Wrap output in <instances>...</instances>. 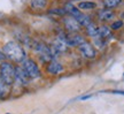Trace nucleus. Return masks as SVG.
<instances>
[{"label":"nucleus","instance_id":"1","mask_svg":"<svg viewBox=\"0 0 124 114\" xmlns=\"http://www.w3.org/2000/svg\"><path fill=\"white\" fill-rule=\"evenodd\" d=\"M2 52L8 59H10V60H13L15 62H23V60L25 59L24 50L15 42L6 43L4 48H2Z\"/></svg>","mask_w":124,"mask_h":114},{"label":"nucleus","instance_id":"2","mask_svg":"<svg viewBox=\"0 0 124 114\" xmlns=\"http://www.w3.org/2000/svg\"><path fill=\"white\" fill-rule=\"evenodd\" d=\"M36 52L38 53L39 58L45 62H49L54 60V58L58 55L56 51L53 47H49L44 43H36L35 45Z\"/></svg>","mask_w":124,"mask_h":114},{"label":"nucleus","instance_id":"3","mask_svg":"<svg viewBox=\"0 0 124 114\" xmlns=\"http://www.w3.org/2000/svg\"><path fill=\"white\" fill-rule=\"evenodd\" d=\"M0 77L8 85L15 82V67L9 62H2L0 65Z\"/></svg>","mask_w":124,"mask_h":114},{"label":"nucleus","instance_id":"4","mask_svg":"<svg viewBox=\"0 0 124 114\" xmlns=\"http://www.w3.org/2000/svg\"><path fill=\"white\" fill-rule=\"evenodd\" d=\"M22 68L24 71L27 73L29 76V79H38L40 76V70L37 66V63L35 61H32L31 59H24L22 62Z\"/></svg>","mask_w":124,"mask_h":114},{"label":"nucleus","instance_id":"5","mask_svg":"<svg viewBox=\"0 0 124 114\" xmlns=\"http://www.w3.org/2000/svg\"><path fill=\"white\" fill-rule=\"evenodd\" d=\"M78 47H79V51L82 52V54L85 58H87V59H93L97 55V52H95L94 47L92 46V44H90V43L85 42V40L78 45Z\"/></svg>","mask_w":124,"mask_h":114},{"label":"nucleus","instance_id":"6","mask_svg":"<svg viewBox=\"0 0 124 114\" xmlns=\"http://www.w3.org/2000/svg\"><path fill=\"white\" fill-rule=\"evenodd\" d=\"M15 81H17L18 83L22 84V85H25V84L29 83L30 79L22 67H15Z\"/></svg>","mask_w":124,"mask_h":114},{"label":"nucleus","instance_id":"7","mask_svg":"<svg viewBox=\"0 0 124 114\" xmlns=\"http://www.w3.org/2000/svg\"><path fill=\"white\" fill-rule=\"evenodd\" d=\"M64 26H66L67 30L69 31V32H76V31H78L80 26L78 21L76 18H71V16L64 18Z\"/></svg>","mask_w":124,"mask_h":114},{"label":"nucleus","instance_id":"8","mask_svg":"<svg viewBox=\"0 0 124 114\" xmlns=\"http://www.w3.org/2000/svg\"><path fill=\"white\" fill-rule=\"evenodd\" d=\"M47 71L52 75L60 74V73L63 71V66H62L60 62L55 61V60H52V61H49L48 65H47Z\"/></svg>","mask_w":124,"mask_h":114},{"label":"nucleus","instance_id":"9","mask_svg":"<svg viewBox=\"0 0 124 114\" xmlns=\"http://www.w3.org/2000/svg\"><path fill=\"white\" fill-rule=\"evenodd\" d=\"M52 47L56 51V53H62V52H66L67 51V44H66V40H64V37L63 36H60L59 38L55 39V42L53 43V46Z\"/></svg>","mask_w":124,"mask_h":114},{"label":"nucleus","instance_id":"10","mask_svg":"<svg viewBox=\"0 0 124 114\" xmlns=\"http://www.w3.org/2000/svg\"><path fill=\"white\" fill-rule=\"evenodd\" d=\"M64 9H66L67 14H70L71 18H76V20H78V18L83 15V14L79 12V9L77 8V7H75L74 5H71V4H67L66 7H64Z\"/></svg>","mask_w":124,"mask_h":114},{"label":"nucleus","instance_id":"11","mask_svg":"<svg viewBox=\"0 0 124 114\" xmlns=\"http://www.w3.org/2000/svg\"><path fill=\"white\" fill-rule=\"evenodd\" d=\"M98 37L99 38H101L102 40H105L106 42L107 39H109L111 37V31L110 29L106 26H102L99 28V30H98Z\"/></svg>","mask_w":124,"mask_h":114},{"label":"nucleus","instance_id":"12","mask_svg":"<svg viewBox=\"0 0 124 114\" xmlns=\"http://www.w3.org/2000/svg\"><path fill=\"white\" fill-rule=\"evenodd\" d=\"M99 18L101 20V21H110L111 18H114V13L109 10V9H103L101 10L100 13H99Z\"/></svg>","mask_w":124,"mask_h":114},{"label":"nucleus","instance_id":"13","mask_svg":"<svg viewBox=\"0 0 124 114\" xmlns=\"http://www.w3.org/2000/svg\"><path fill=\"white\" fill-rule=\"evenodd\" d=\"M9 93V85L4 82V79L0 77V98H6Z\"/></svg>","mask_w":124,"mask_h":114},{"label":"nucleus","instance_id":"14","mask_svg":"<svg viewBox=\"0 0 124 114\" xmlns=\"http://www.w3.org/2000/svg\"><path fill=\"white\" fill-rule=\"evenodd\" d=\"M97 7V4L93 1H79L78 2V9H94Z\"/></svg>","mask_w":124,"mask_h":114},{"label":"nucleus","instance_id":"15","mask_svg":"<svg viewBox=\"0 0 124 114\" xmlns=\"http://www.w3.org/2000/svg\"><path fill=\"white\" fill-rule=\"evenodd\" d=\"M98 30H99V28H98L94 23H91V24H89V26H86V32H87V35L93 37V38L98 37Z\"/></svg>","mask_w":124,"mask_h":114},{"label":"nucleus","instance_id":"16","mask_svg":"<svg viewBox=\"0 0 124 114\" xmlns=\"http://www.w3.org/2000/svg\"><path fill=\"white\" fill-rule=\"evenodd\" d=\"M47 6V0H31V7L36 9H43Z\"/></svg>","mask_w":124,"mask_h":114},{"label":"nucleus","instance_id":"17","mask_svg":"<svg viewBox=\"0 0 124 114\" xmlns=\"http://www.w3.org/2000/svg\"><path fill=\"white\" fill-rule=\"evenodd\" d=\"M121 2H122V0H103V5H105L106 9L115 8V7H117V6L121 4Z\"/></svg>","mask_w":124,"mask_h":114},{"label":"nucleus","instance_id":"18","mask_svg":"<svg viewBox=\"0 0 124 114\" xmlns=\"http://www.w3.org/2000/svg\"><path fill=\"white\" fill-rule=\"evenodd\" d=\"M49 14H56V15H66L67 12H66V9L63 8H56V9H51L49 10Z\"/></svg>","mask_w":124,"mask_h":114},{"label":"nucleus","instance_id":"19","mask_svg":"<svg viewBox=\"0 0 124 114\" xmlns=\"http://www.w3.org/2000/svg\"><path fill=\"white\" fill-rule=\"evenodd\" d=\"M94 43H95V45H97L99 48L103 47V46L106 45V42H105V40H102L101 38H99V37H95V38H94Z\"/></svg>","mask_w":124,"mask_h":114},{"label":"nucleus","instance_id":"20","mask_svg":"<svg viewBox=\"0 0 124 114\" xmlns=\"http://www.w3.org/2000/svg\"><path fill=\"white\" fill-rule=\"evenodd\" d=\"M122 26H123V22H122V21H115V22L110 26V28L114 29V30H117V29H120Z\"/></svg>","mask_w":124,"mask_h":114},{"label":"nucleus","instance_id":"21","mask_svg":"<svg viewBox=\"0 0 124 114\" xmlns=\"http://www.w3.org/2000/svg\"><path fill=\"white\" fill-rule=\"evenodd\" d=\"M5 59H6V55L4 54V52H1V51H0V61H4Z\"/></svg>","mask_w":124,"mask_h":114},{"label":"nucleus","instance_id":"22","mask_svg":"<svg viewBox=\"0 0 124 114\" xmlns=\"http://www.w3.org/2000/svg\"><path fill=\"white\" fill-rule=\"evenodd\" d=\"M111 93H115V95H122V96H124V91H111Z\"/></svg>","mask_w":124,"mask_h":114},{"label":"nucleus","instance_id":"23","mask_svg":"<svg viewBox=\"0 0 124 114\" xmlns=\"http://www.w3.org/2000/svg\"><path fill=\"white\" fill-rule=\"evenodd\" d=\"M7 114H9V113H7Z\"/></svg>","mask_w":124,"mask_h":114}]
</instances>
